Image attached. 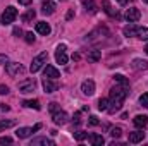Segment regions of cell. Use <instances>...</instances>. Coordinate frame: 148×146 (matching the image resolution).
<instances>
[{"mask_svg":"<svg viewBox=\"0 0 148 146\" xmlns=\"http://www.w3.org/2000/svg\"><path fill=\"white\" fill-rule=\"evenodd\" d=\"M47 59H48V53H47V52H41L40 55H36V57L33 59V62H31L29 71H31V72H38V71L47 64Z\"/></svg>","mask_w":148,"mask_h":146,"instance_id":"7a4b0ae2","label":"cell"},{"mask_svg":"<svg viewBox=\"0 0 148 146\" xmlns=\"http://www.w3.org/2000/svg\"><path fill=\"white\" fill-rule=\"evenodd\" d=\"M121 134H122V129H121V127H112L110 129L112 138H121Z\"/></svg>","mask_w":148,"mask_h":146,"instance_id":"f546056e","label":"cell"},{"mask_svg":"<svg viewBox=\"0 0 148 146\" xmlns=\"http://www.w3.org/2000/svg\"><path fill=\"white\" fill-rule=\"evenodd\" d=\"M127 93H129V86H126V84L114 86L110 89V95H109V108H107V112L114 113V112L121 110L126 96H127Z\"/></svg>","mask_w":148,"mask_h":146,"instance_id":"6da1fadb","label":"cell"},{"mask_svg":"<svg viewBox=\"0 0 148 146\" xmlns=\"http://www.w3.org/2000/svg\"><path fill=\"white\" fill-rule=\"evenodd\" d=\"M52 117H53V122H55V124H66V122H67V113L60 108L55 110V112L52 113Z\"/></svg>","mask_w":148,"mask_h":146,"instance_id":"9c48e42d","label":"cell"},{"mask_svg":"<svg viewBox=\"0 0 148 146\" xmlns=\"http://www.w3.org/2000/svg\"><path fill=\"white\" fill-rule=\"evenodd\" d=\"M36 33H40V35H43V36L50 35V26H48L47 23L40 21V23H36Z\"/></svg>","mask_w":148,"mask_h":146,"instance_id":"ac0fdd59","label":"cell"},{"mask_svg":"<svg viewBox=\"0 0 148 146\" xmlns=\"http://www.w3.org/2000/svg\"><path fill=\"white\" fill-rule=\"evenodd\" d=\"M74 136H76V139H77V141H83V139H84L88 134H86V132H83V131H79V132H76Z\"/></svg>","mask_w":148,"mask_h":146,"instance_id":"d6a6232c","label":"cell"},{"mask_svg":"<svg viewBox=\"0 0 148 146\" xmlns=\"http://www.w3.org/2000/svg\"><path fill=\"white\" fill-rule=\"evenodd\" d=\"M98 108L107 110L109 108V100H107V98H100V100H98Z\"/></svg>","mask_w":148,"mask_h":146,"instance_id":"4316f807","label":"cell"},{"mask_svg":"<svg viewBox=\"0 0 148 146\" xmlns=\"http://www.w3.org/2000/svg\"><path fill=\"white\" fill-rule=\"evenodd\" d=\"M14 35H16V36H21V35H23V31H21L19 28H14Z\"/></svg>","mask_w":148,"mask_h":146,"instance_id":"ab89813d","label":"cell"},{"mask_svg":"<svg viewBox=\"0 0 148 146\" xmlns=\"http://www.w3.org/2000/svg\"><path fill=\"white\" fill-rule=\"evenodd\" d=\"M81 91H83L84 95H88V96H91V95L95 93V83H93L91 79H88V81H84V83L81 84Z\"/></svg>","mask_w":148,"mask_h":146,"instance_id":"30bf717a","label":"cell"},{"mask_svg":"<svg viewBox=\"0 0 148 146\" xmlns=\"http://www.w3.org/2000/svg\"><path fill=\"white\" fill-rule=\"evenodd\" d=\"M73 16H74V10H69V12H67V19H71Z\"/></svg>","mask_w":148,"mask_h":146,"instance_id":"b9f144b4","label":"cell"},{"mask_svg":"<svg viewBox=\"0 0 148 146\" xmlns=\"http://www.w3.org/2000/svg\"><path fill=\"white\" fill-rule=\"evenodd\" d=\"M140 17H141V12H140V9H136V7H131V9H127V12H126V19H127L129 23H136Z\"/></svg>","mask_w":148,"mask_h":146,"instance_id":"ba28073f","label":"cell"},{"mask_svg":"<svg viewBox=\"0 0 148 146\" xmlns=\"http://www.w3.org/2000/svg\"><path fill=\"white\" fill-rule=\"evenodd\" d=\"M143 2H147V3H148V0H143Z\"/></svg>","mask_w":148,"mask_h":146,"instance_id":"f6af8a7d","label":"cell"},{"mask_svg":"<svg viewBox=\"0 0 148 146\" xmlns=\"http://www.w3.org/2000/svg\"><path fill=\"white\" fill-rule=\"evenodd\" d=\"M102 59V52L100 50H91L90 53H88V60L90 62H98Z\"/></svg>","mask_w":148,"mask_h":146,"instance_id":"7402d4cb","label":"cell"},{"mask_svg":"<svg viewBox=\"0 0 148 146\" xmlns=\"http://www.w3.org/2000/svg\"><path fill=\"white\" fill-rule=\"evenodd\" d=\"M90 143L93 146H102L105 143V139H103V136H100V134H91V136H90Z\"/></svg>","mask_w":148,"mask_h":146,"instance_id":"44dd1931","label":"cell"},{"mask_svg":"<svg viewBox=\"0 0 148 146\" xmlns=\"http://www.w3.org/2000/svg\"><path fill=\"white\" fill-rule=\"evenodd\" d=\"M33 132H35L33 127H19V129L16 131V136H17L19 139H24V138H29Z\"/></svg>","mask_w":148,"mask_h":146,"instance_id":"8fae6325","label":"cell"},{"mask_svg":"<svg viewBox=\"0 0 148 146\" xmlns=\"http://www.w3.org/2000/svg\"><path fill=\"white\" fill-rule=\"evenodd\" d=\"M133 122H134V126H136L138 129H145L148 126V117L147 115H136V117L133 119Z\"/></svg>","mask_w":148,"mask_h":146,"instance_id":"4fadbf2b","label":"cell"},{"mask_svg":"<svg viewBox=\"0 0 148 146\" xmlns=\"http://www.w3.org/2000/svg\"><path fill=\"white\" fill-rule=\"evenodd\" d=\"M66 45L62 43V45H59L57 46V50H55V60H57V64H67V53H66Z\"/></svg>","mask_w":148,"mask_h":146,"instance_id":"5b68a950","label":"cell"},{"mask_svg":"<svg viewBox=\"0 0 148 146\" xmlns=\"http://www.w3.org/2000/svg\"><path fill=\"white\" fill-rule=\"evenodd\" d=\"M138 38H141V40H148V28H140V31H138Z\"/></svg>","mask_w":148,"mask_h":146,"instance_id":"f1b7e54d","label":"cell"},{"mask_svg":"<svg viewBox=\"0 0 148 146\" xmlns=\"http://www.w3.org/2000/svg\"><path fill=\"white\" fill-rule=\"evenodd\" d=\"M145 139V132L143 131H134V132H129V143H141Z\"/></svg>","mask_w":148,"mask_h":146,"instance_id":"9a60e30c","label":"cell"},{"mask_svg":"<svg viewBox=\"0 0 148 146\" xmlns=\"http://www.w3.org/2000/svg\"><path fill=\"white\" fill-rule=\"evenodd\" d=\"M24 36H26V41H28V43H35V35H33V33H26Z\"/></svg>","mask_w":148,"mask_h":146,"instance_id":"e575fe53","label":"cell"},{"mask_svg":"<svg viewBox=\"0 0 148 146\" xmlns=\"http://www.w3.org/2000/svg\"><path fill=\"white\" fill-rule=\"evenodd\" d=\"M79 117H81V113H79V112H77V113H76V115H74V117H73L74 124H79V122H81V119H79Z\"/></svg>","mask_w":148,"mask_h":146,"instance_id":"8d00e7d4","label":"cell"},{"mask_svg":"<svg viewBox=\"0 0 148 146\" xmlns=\"http://www.w3.org/2000/svg\"><path fill=\"white\" fill-rule=\"evenodd\" d=\"M7 93H9V88L2 84V86H0V95H7Z\"/></svg>","mask_w":148,"mask_h":146,"instance_id":"d590c367","label":"cell"},{"mask_svg":"<svg viewBox=\"0 0 148 146\" xmlns=\"http://www.w3.org/2000/svg\"><path fill=\"white\" fill-rule=\"evenodd\" d=\"M41 12H43L45 16L53 14V12H55V3H53V2H50V0L43 2V3H41Z\"/></svg>","mask_w":148,"mask_h":146,"instance_id":"5bb4252c","label":"cell"},{"mask_svg":"<svg viewBox=\"0 0 148 146\" xmlns=\"http://www.w3.org/2000/svg\"><path fill=\"white\" fill-rule=\"evenodd\" d=\"M16 122L14 120H0V131L2 129H7V127H12Z\"/></svg>","mask_w":148,"mask_h":146,"instance_id":"83f0119b","label":"cell"},{"mask_svg":"<svg viewBox=\"0 0 148 146\" xmlns=\"http://www.w3.org/2000/svg\"><path fill=\"white\" fill-rule=\"evenodd\" d=\"M117 2H119L121 5H126V3H127V0H117Z\"/></svg>","mask_w":148,"mask_h":146,"instance_id":"7bdbcfd3","label":"cell"},{"mask_svg":"<svg viewBox=\"0 0 148 146\" xmlns=\"http://www.w3.org/2000/svg\"><path fill=\"white\" fill-rule=\"evenodd\" d=\"M3 62H9V57L7 55H0V64H3Z\"/></svg>","mask_w":148,"mask_h":146,"instance_id":"f35d334b","label":"cell"},{"mask_svg":"<svg viewBox=\"0 0 148 146\" xmlns=\"http://www.w3.org/2000/svg\"><path fill=\"white\" fill-rule=\"evenodd\" d=\"M45 77H50V79H57L60 77V72L53 67V65H47L45 67Z\"/></svg>","mask_w":148,"mask_h":146,"instance_id":"e0dca14e","label":"cell"},{"mask_svg":"<svg viewBox=\"0 0 148 146\" xmlns=\"http://www.w3.org/2000/svg\"><path fill=\"white\" fill-rule=\"evenodd\" d=\"M5 71L9 76H17V74H21L24 69H23V65L19 64V62H10V64H7V67H5Z\"/></svg>","mask_w":148,"mask_h":146,"instance_id":"8992f818","label":"cell"},{"mask_svg":"<svg viewBox=\"0 0 148 146\" xmlns=\"http://www.w3.org/2000/svg\"><path fill=\"white\" fill-rule=\"evenodd\" d=\"M140 103H141V107H148V93L140 96Z\"/></svg>","mask_w":148,"mask_h":146,"instance_id":"4dcf8cb0","label":"cell"},{"mask_svg":"<svg viewBox=\"0 0 148 146\" xmlns=\"http://www.w3.org/2000/svg\"><path fill=\"white\" fill-rule=\"evenodd\" d=\"M83 5H84V7H86V10H88V12H91V14H95V12H97V9H98V7H97V3H95L93 0H83Z\"/></svg>","mask_w":148,"mask_h":146,"instance_id":"603a6c76","label":"cell"},{"mask_svg":"<svg viewBox=\"0 0 148 146\" xmlns=\"http://www.w3.org/2000/svg\"><path fill=\"white\" fill-rule=\"evenodd\" d=\"M36 89V81L35 79H26L23 83H19V91L21 93H33Z\"/></svg>","mask_w":148,"mask_h":146,"instance_id":"277c9868","label":"cell"},{"mask_svg":"<svg viewBox=\"0 0 148 146\" xmlns=\"http://www.w3.org/2000/svg\"><path fill=\"white\" fill-rule=\"evenodd\" d=\"M55 110H59V105H57V103H50V112L53 113Z\"/></svg>","mask_w":148,"mask_h":146,"instance_id":"74e56055","label":"cell"},{"mask_svg":"<svg viewBox=\"0 0 148 146\" xmlns=\"http://www.w3.org/2000/svg\"><path fill=\"white\" fill-rule=\"evenodd\" d=\"M102 7H103V12H107L110 17H115V19H119V14H117V10H114L110 5V2L109 0H102Z\"/></svg>","mask_w":148,"mask_h":146,"instance_id":"2e32d148","label":"cell"},{"mask_svg":"<svg viewBox=\"0 0 148 146\" xmlns=\"http://www.w3.org/2000/svg\"><path fill=\"white\" fill-rule=\"evenodd\" d=\"M43 89H45V93H53V91L59 89V84H57L53 79L45 77V79H43Z\"/></svg>","mask_w":148,"mask_h":146,"instance_id":"52a82bcc","label":"cell"},{"mask_svg":"<svg viewBox=\"0 0 148 146\" xmlns=\"http://www.w3.org/2000/svg\"><path fill=\"white\" fill-rule=\"evenodd\" d=\"M35 16H36V12H35L33 9H29L26 14H23V21H24V23H31V21L35 19Z\"/></svg>","mask_w":148,"mask_h":146,"instance_id":"d4e9b609","label":"cell"},{"mask_svg":"<svg viewBox=\"0 0 148 146\" xmlns=\"http://www.w3.org/2000/svg\"><path fill=\"white\" fill-rule=\"evenodd\" d=\"M131 65H133V69H136V71H141V69H148V62H147V60H141V59H134Z\"/></svg>","mask_w":148,"mask_h":146,"instance_id":"d6986e66","label":"cell"},{"mask_svg":"<svg viewBox=\"0 0 148 146\" xmlns=\"http://www.w3.org/2000/svg\"><path fill=\"white\" fill-rule=\"evenodd\" d=\"M12 143V138L5 136V138H0V145H10Z\"/></svg>","mask_w":148,"mask_h":146,"instance_id":"836d02e7","label":"cell"},{"mask_svg":"<svg viewBox=\"0 0 148 146\" xmlns=\"http://www.w3.org/2000/svg\"><path fill=\"white\" fill-rule=\"evenodd\" d=\"M138 31H140V28L134 24V23H131V24H127L124 29H122V33H124V36H136L138 35Z\"/></svg>","mask_w":148,"mask_h":146,"instance_id":"7c38bea8","label":"cell"},{"mask_svg":"<svg viewBox=\"0 0 148 146\" xmlns=\"http://www.w3.org/2000/svg\"><path fill=\"white\" fill-rule=\"evenodd\" d=\"M19 3H23V5H29L31 0H19Z\"/></svg>","mask_w":148,"mask_h":146,"instance_id":"60d3db41","label":"cell"},{"mask_svg":"<svg viewBox=\"0 0 148 146\" xmlns=\"http://www.w3.org/2000/svg\"><path fill=\"white\" fill-rule=\"evenodd\" d=\"M114 79H115L119 84H126V86H129V81H127L122 74H115V76H114Z\"/></svg>","mask_w":148,"mask_h":146,"instance_id":"484cf974","label":"cell"},{"mask_svg":"<svg viewBox=\"0 0 148 146\" xmlns=\"http://www.w3.org/2000/svg\"><path fill=\"white\" fill-rule=\"evenodd\" d=\"M38 145H45V146H53V141L48 138H36L31 141V146H38Z\"/></svg>","mask_w":148,"mask_h":146,"instance_id":"ffe728a7","label":"cell"},{"mask_svg":"<svg viewBox=\"0 0 148 146\" xmlns=\"http://www.w3.org/2000/svg\"><path fill=\"white\" fill-rule=\"evenodd\" d=\"M88 124H90V126H98V124H100V120H98V117H97V115H91V117H90V120H88Z\"/></svg>","mask_w":148,"mask_h":146,"instance_id":"1f68e13d","label":"cell"},{"mask_svg":"<svg viewBox=\"0 0 148 146\" xmlns=\"http://www.w3.org/2000/svg\"><path fill=\"white\" fill-rule=\"evenodd\" d=\"M23 105H24V107H28V108H35V110H40V108H41L38 100H26Z\"/></svg>","mask_w":148,"mask_h":146,"instance_id":"cb8c5ba5","label":"cell"},{"mask_svg":"<svg viewBox=\"0 0 148 146\" xmlns=\"http://www.w3.org/2000/svg\"><path fill=\"white\" fill-rule=\"evenodd\" d=\"M17 17V9L16 7H7L5 10H3V14H2V24L3 26H7V24H10V23H14V19Z\"/></svg>","mask_w":148,"mask_h":146,"instance_id":"3957f363","label":"cell"},{"mask_svg":"<svg viewBox=\"0 0 148 146\" xmlns=\"http://www.w3.org/2000/svg\"><path fill=\"white\" fill-rule=\"evenodd\" d=\"M145 52H147V53H148V45H147V46H145Z\"/></svg>","mask_w":148,"mask_h":146,"instance_id":"ee69618b","label":"cell"}]
</instances>
